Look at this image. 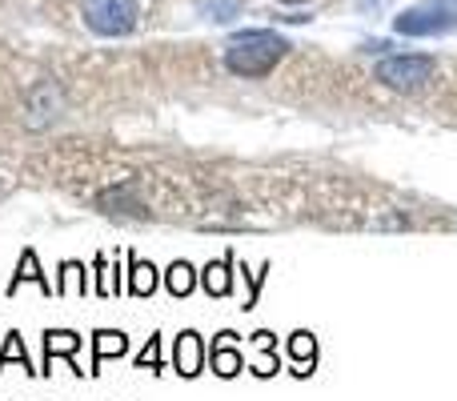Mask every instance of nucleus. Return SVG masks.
<instances>
[{
    "label": "nucleus",
    "mask_w": 457,
    "mask_h": 401,
    "mask_svg": "<svg viewBox=\"0 0 457 401\" xmlns=\"http://www.w3.org/2000/svg\"><path fill=\"white\" fill-rule=\"evenodd\" d=\"M289 40L273 29H245V32H233L225 45V69L233 77H245V80H257V77H269L277 64L285 61L289 53Z\"/></svg>",
    "instance_id": "f257e3e1"
},
{
    "label": "nucleus",
    "mask_w": 457,
    "mask_h": 401,
    "mask_svg": "<svg viewBox=\"0 0 457 401\" xmlns=\"http://www.w3.org/2000/svg\"><path fill=\"white\" fill-rule=\"evenodd\" d=\"M437 77V56L426 53H405V56H386L378 64V80L389 88H402V93H418L429 80Z\"/></svg>",
    "instance_id": "f03ea898"
},
{
    "label": "nucleus",
    "mask_w": 457,
    "mask_h": 401,
    "mask_svg": "<svg viewBox=\"0 0 457 401\" xmlns=\"http://www.w3.org/2000/svg\"><path fill=\"white\" fill-rule=\"evenodd\" d=\"M85 24L96 37H129L141 24L137 0H85Z\"/></svg>",
    "instance_id": "7ed1b4c3"
},
{
    "label": "nucleus",
    "mask_w": 457,
    "mask_h": 401,
    "mask_svg": "<svg viewBox=\"0 0 457 401\" xmlns=\"http://www.w3.org/2000/svg\"><path fill=\"white\" fill-rule=\"evenodd\" d=\"M394 29L402 37H442V32L457 29V13L442 0H421V4L405 8L402 16L394 21Z\"/></svg>",
    "instance_id": "20e7f679"
},
{
    "label": "nucleus",
    "mask_w": 457,
    "mask_h": 401,
    "mask_svg": "<svg viewBox=\"0 0 457 401\" xmlns=\"http://www.w3.org/2000/svg\"><path fill=\"white\" fill-rule=\"evenodd\" d=\"M80 346H85V338H80L77 330H45V362H40V373H53V362L56 357H64L69 362V370L77 373V378H85V370L77 365V354Z\"/></svg>",
    "instance_id": "39448f33"
},
{
    "label": "nucleus",
    "mask_w": 457,
    "mask_h": 401,
    "mask_svg": "<svg viewBox=\"0 0 457 401\" xmlns=\"http://www.w3.org/2000/svg\"><path fill=\"white\" fill-rule=\"evenodd\" d=\"M205 362H209V346L205 338H201L197 330H185L181 338H177L173 346V373H181V378H201L205 373Z\"/></svg>",
    "instance_id": "423d86ee"
},
{
    "label": "nucleus",
    "mask_w": 457,
    "mask_h": 401,
    "mask_svg": "<svg viewBox=\"0 0 457 401\" xmlns=\"http://www.w3.org/2000/svg\"><path fill=\"white\" fill-rule=\"evenodd\" d=\"M209 365H213V373L217 378H237V373H245V354L237 349V333L233 330H225V333H217V341L209 346Z\"/></svg>",
    "instance_id": "0eeeda50"
},
{
    "label": "nucleus",
    "mask_w": 457,
    "mask_h": 401,
    "mask_svg": "<svg viewBox=\"0 0 457 401\" xmlns=\"http://www.w3.org/2000/svg\"><path fill=\"white\" fill-rule=\"evenodd\" d=\"M40 285V293H45V297H53L56 293V285L48 281L45 277V269H40V261H37V249H24L21 253V261H16V273L8 277V285H4V293L8 297H16V289H21V285Z\"/></svg>",
    "instance_id": "6e6552de"
},
{
    "label": "nucleus",
    "mask_w": 457,
    "mask_h": 401,
    "mask_svg": "<svg viewBox=\"0 0 457 401\" xmlns=\"http://www.w3.org/2000/svg\"><path fill=\"white\" fill-rule=\"evenodd\" d=\"M285 354H289V365H293V373H297V378H309V373L317 370V338L309 330L289 333Z\"/></svg>",
    "instance_id": "1a4fd4ad"
},
{
    "label": "nucleus",
    "mask_w": 457,
    "mask_h": 401,
    "mask_svg": "<svg viewBox=\"0 0 457 401\" xmlns=\"http://www.w3.org/2000/svg\"><path fill=\"white\" fill-rule=\"evenodd\" d=\"M233 265H237L233 253H225L221 261H209V265L201 269V289H205L209 297H228V293H233Z\"/></svg>",
    "instance_id": "9d476101"
},
{
    "label": "nucleus",
    "mask_w": 457,
    "mask_h": 401,
    "mask_svg": "<svg viewBox=\"0 0 457 401\" xmlns=\"http://www.w3.org/2000/svg\"><path fill=\"white\" fill-rule=\"evenodd\" d=\"M125 265H129L125 293H133V297H153V293H157V269H153V261H141L137 253H125Z\"/></svg>",
    "instance_id": "9b49d317"
},
{
    "label": "nucleus",
    "mask_w": 457,
    "mask_h": 401,
    "mask_svg": "<svg viewBox=\"0 0 457 401\" xmlns=\"http://www.w3.org/2000/svg\"><path fill=\"white\" fill-rule=\"evenodd\" d=\"M129 354V338L120 330H96L93 333V378L101 373V365L109 362V357H125Z\"/></svg>",
    "instance_id": "f8f14e48"
},
{
    "label": "nucleus",
    "mask_w": 457,
    "mask_h": 401,
    "mask_svg": "<svg viewBox=\"0 0 457 401\" xmlns=\"http://www.w3.org/2000/svg\"><path fill=\"white\" fill-rule=\"evenodd\" d=\"M69 293H77V297L88 293L85 261H61V273H56V297H69Z\"/></svg>",
    "instance_id": "ddd939ff"
},
{
    "label": "nucleus",
    "mask_w": 457,
    "mask_h": 401,
    "mask_svg": "<svg viewBox=\"0 0 457 401\" xmlns=\"http://www.w3.org/2000/svg\"><path fill=\"white\" fill-rule=\"evenodd\" d=\"M201 273L189 265V261H173V265L165 269V289L173 293V297H189L193 289H197Z\"/></svg>",
    "instance_id": "4468645a"
},
{
    "label": "nucleus",
    "mask_w": 457,
    "mask_h": 401,
    "mask_svg": "<svg viewBox=\"0 0 457 401\" xmlns=\"http://www.w3.org/2000/svg\"><path fill=\"white\" fill-rule=\"evenodd\" d=\"M12 362H21V370H24V373H32V378L40 373L37 365H32L29 349H24V338H21L16 330H8V333H4V346H0V373H4Z\"/></svg>",
    "instance_id": "2eb2a0df"
},
{
    "label": "nucleus",
    "mask_w": 457,
    "mask_h": 401,
    "mask_svg": "<svg viewBox=\"0 0 457 401\" xmlns=\"http://www.w3.org/2000/svg\"><path fill=\"white\" fill-rule=\"evenodd\" d=\"M253 346L261 349V362L253 365V373L257 378H273L277 373V354H273V333L269 330H261V333H253Z\"/></svg>",
    "instance_id": "dca6fc26"
},
{
    "label": "nucleus",
    "mask_w": 457,
    "mask_h": 401,
    "mask_svg": "<svg viewBox=\"0 0 457 401\" xmlns=\"http://www.w3.org/2000/svg\"><path fill=\"white\" fill-rule=\"evenodd\" d=\"M197 8H201V16H205V21H217V24L241 16V0H201Z\"/></svg>",
    "instance_id": "f3484780"
},
{
    "label": "nucleus",
    "mask_w": 457,
    "mask_h": 401,
    "mask_svg": "<svg viewBox=\"0 0 457 401\" xmlns=\"http://www.w3.org/2000/svg\"><path fill=\"white\" fill-rule=\"evenodd\" d=\"M137 370H149V373H165V357H161V333H153L149 341H145V349L137 354Z\"/></svg>",
    "instance_id": "a211bd4d"
},
{
    "label": "nucleus",
    "mask_w": 457,
    "mask_h": 401,
    "mask_svg": "<svg viewBox=\"0 0 457 401\" xmlns=\"http://www.w3.org/2000/svg\"><path fill=\"white\" fill-rule=\"evenodd\" d=\"M93 269H96V297H112V289H109V257H104V253H96Z\"/></svg>",
    "instance_id": "6ab92c4d"
},
{
    "label": "nucleus",
    "mask_w": 457,
    "mask_h": 401,
    "mask_svg": "<svg viewBox=\"0 0 457 401\" xmlns=\"http://www.w3.org/2000/svg\"><path fill=\"white\" fill-rule=\"evenodd\" d=\"M281 4H305V0H281Z\"/></svg>",
    "instance_id": "aec40b11"
}]
</instances>
